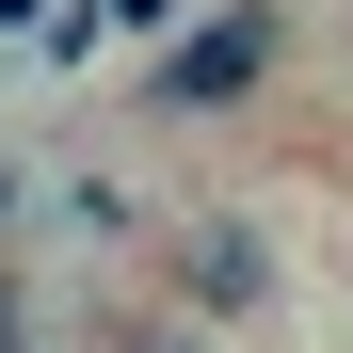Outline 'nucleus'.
Segmentation results:
<instances>
[{"label": "nucleus", "mask_w": 353, "mask_h": 353, "mask_svg": "<svg viewBox=\"0 0 353 353\" xmlns=\"http://www.w3.org/2000/svg\"><path fill=\"white\" fill-rule=\"evenodd\" d=\"M273 65H289L273 0H209V17H176V48H161V112H241Z\"/></svg>", "instance_id": "obj_1"}, {"label": "nucleus", "mask_w": 353, "mask_h": 353, "mask_svg": "<svg viewBox=\"0 0 353 353\" xmlns=\"http://www.w3.org/2000/svg\"><path fill=\"white\" fill-rule=\"evenodd\" d=\"M161 289H176V321H257L273 305V241H257L241 209H193L161 241Z\"/></svg>", "instance_id": "obj_2"}, {"label": "nucleus", "mask_w": 353, "mask_h": 353, "mask_svg": "<svg viewBox=\"0 0 353 353\" xmlns=\"http://www.w3.org/2000/svg\"><path fill=\"white\" fill-rule=\"evenodd\" d=\"M0 353H32V305H17V273H0Z\"/></svg>", "instance_id": "obj_3"}, {"label": "nucleus", "mask_w": 353, "mask_h": 353, "mask_svg": "<svg viewBox=\"0 0 353 353\" xmlns=\"http://www.w3.org/2000/svg\"><path fill=\"white\" fill-rule=\"evenodd\" d=\"M145 353H225V337H209V321H176V337H145Z\"/></svg>", "instance_id": "obj_4"}, {"label": "nucleus", "mask_w": 353, "mask_h": 353, "mask_svg": "<svg viewBox=\"0 0 353 353\" xmlns=\"http://www.w3.org/2000/svg\"><path fill=\"white\" fill-rule=\"evenodd\" d=\"M0 32H48V0H0Z\"/></svg>", "instance_id": "obj_5"}, {"label": "nucleus", "mask_w": 353, "mask_h": 353, "mask_svg": "<svg viewBox=\"0 0 353 353\" xmlns=\"http://www.w3.org/2000/svg\"><path fill=\"white\" fill-rule=\"evenodd\" d=\"M0 225H17V161H0Z\"/></svg>", "instance_id": "obj_6"}]
</instances>
